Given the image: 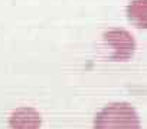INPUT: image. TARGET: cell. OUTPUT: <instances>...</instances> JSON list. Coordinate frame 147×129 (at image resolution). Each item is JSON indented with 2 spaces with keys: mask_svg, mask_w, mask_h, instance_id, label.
Here are the masks:
<instances>
[{
  "mask_svg": "<svg viewBox=\"0 0 147 129\" xmlns=\"http://www.w3.org/2000/svg\"><path fill=\"white\" fill-rule=\"evenodd\" d=\"M128 17L137 27H147V0H133L128 6Z\"/></svg>",
  "mask_w": 147,
  "mask_h": 129,
  "instance_id": "277c9868",
  "label": "cell"
},
{
  "mask_svg": "<svg viewBox=\"0 0 147 129\" xmlns=\"http://www.w3.org/2000/svg\"><path fill=\"white\" fill-rule=\"evenodd\" d=\"M9 123L12 129H39L40 115L33 108H19L10 115Z\"/></svg>",
  "mask_w": 147,
  "mask_h": 129,
  "instance_id": "3957f363",
  "label": "cell"
},
{
  "mask_svg": "<svg viewBox=\"0 0 147 129\" xmlns=\"http://www.w3.org/2000/svg\"><path fill=\"white\" fill-rule=\"evenodd\" d=\"M94 129H140L138 116L130 105L113 103L97 115Z\"/></svg>",
  "mask_w": 147,
  "mask_h": 129,
  "instance_id": "6da1fadb",
  "label": "cell"
},
{
  "mask_svg": "<svg viewBox=\"0 0 147 129\" xmlns=\"http://www.w3.org/2000/svg\"><path fill=\"white\" fill-rule=\"evenodd\" d=\"M105 40L113 46L114 49V59H127L130 57V55L133 53V47H134V42L131 39V36L124 32V30H111L105 35Z\"/></svg>",
  "mask_w": 147,
  "mask_h": 129,
  "instance_id": "7a4b0ae2",
  "label": "cell"
}]
</instances>
